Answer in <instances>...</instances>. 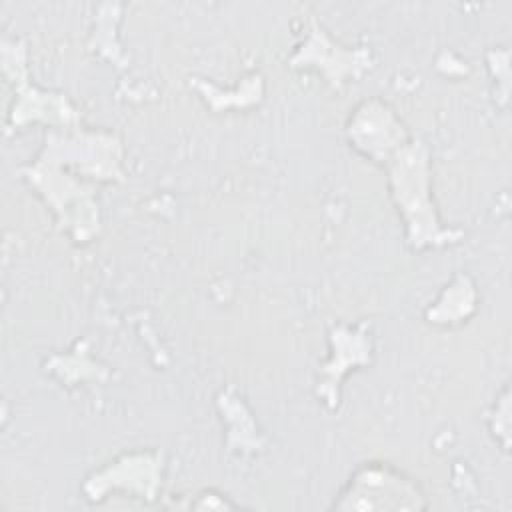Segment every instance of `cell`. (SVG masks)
Returning a JSON list of instances; mask_svg holds the SVG:
<instances>
[{
  "instance_id": "cell-1",
  "label": "cell",
  "mask_w": 512,
  "mask_h": 512,
  "mask_svg": "<svg viewBox=\"0 0 512 512\" xmlns=\"http://www.w3.org/2000/svg\"><path fill=\"white\" fill-rule=\"evenodd\" d=\"M332 508L338 510H420L426 508L418 486L402 472L368 462L360 466Z\"/></svg>"
}]
</instances>
